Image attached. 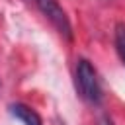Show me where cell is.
Wrapping results in <instances>:
<instances>
[{
    "label": "cell",
    "mask_w": 125,
    "mask_h": 125,
    "mask_svg": "<svg viewBox=\"0 0 125 125\" xmlns=\"http://www.w3.org/2000/svg\"><path fill=\"white\" fill-rule=\"evenodd\" d=\"M74 84H76V92L80 94L82 100H86L88 104L98 105L102 102V86L98 80V72L92 66L90 61L80 59L76 62V72H74Z\"/></svg>",
    "instance_id": "obj_1"
},
{
    "label": "cell",
    "mask_w": 125,
    "mask_h": 125,
    "mask_svg": "<svg viewBox=\"0 0 125 125\" xmlns=\"http://www.w3.org/2000/svg\"><path fill=\"white\" fill-rule=\"evenodd\" d=\"M10 113L18 119V121H21L23 125H43V121H41V117H39V113L35 111V109H31L29 105H25V104H12L10 105Z\"/></svg>",
    "instance_id": "obj_2"
},
{
    "label": "cell",
    "mask_w": 125,
    "mask_h": 125,
    "mask_svg": "<svg viewBox=\"0 0 125 125\" xmlns=\"http://www.w3.org/2000/svg\"><path fill=\"white\" fill-rule=\"evenodd\" d=\"M115 49H117L121 62L125 64V23L115 25Z\"/></svg>",
    "instance_id": "obj_3"
},
{
    "label": "cell",
    "mask_w": 125,
    "mask_h": 125,
    "mask_svg": "<svg viewBox=\"0 0 125 125\" xmlns=\"http://www.w3.org/2000/svg\"><path fill=\"white\" fill-rule=\"evenodd\" d=\"M98 125H113V121H111L109 117H102V119L98 121Z\"/></svg>",
    "instance_id": "obj_4"
},
{
    "label": "cell",
    "mask_w": 125,
    "mask_h": 125,
    "mask_svg": "<svg viewBox=\"0 0 125 125\" xmlns=\"http://www.w3.org/2000/svg\"><path fill=\"white\" fill-rule=\"evenodd\" d=\"M33 2H35V4H37V6H39V4H41V2H43V0H33Z\"/></svg>",
    "instance_id": "obj_5"
}]
</instances>
